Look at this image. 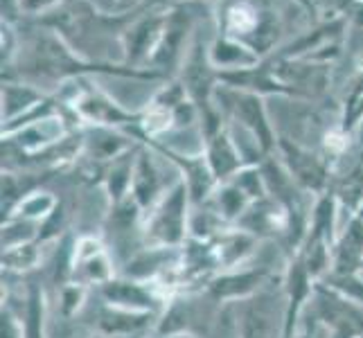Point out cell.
Here are the masks:
<instances>
[{"label":"cell","instance_id":"obj_1","mask_svg":"<svg viewBox=\"0 0 363 338\" xmlns=\"http://www.w3.org/2000/svg\"><path fill=\"white\" fill-rule=\"evenodd\" d=\"M190 205L187 185L181 181L165 192V196L147 212L143 223V240L147 246L181 248L190 240Z\"/></svg>","mask_w":363,"mask_h":338},{"label":"cell","instance_id":"obj_2","mask_svg":"<svg viewBox=\"0 0 363 338\" xmlns=\"http://www.w3.org/2000/svg\"><path fill=\"white\" fill-rule=\"evenodd\" d=\"M284 291L262 289L253 298L242 300L237 314L240 338H284Z\"/></svg>","mask_w":363,"mask_h":338},{"label":"cell","instance_id":"obj_3","mask_svg":"<svg viewBox=\"0 0 363 338\" xmlns=\"http://www.w3.org/2000/svg\"><path fill=\"white\" fill-rule=\"evenodd\" d=\"M116 278V259L108 246L93 235H82L74 240L70 282L82 284L86 289L102 286Z\"/></svg>","mask_w":363,"mask_h":338},{"label":"cell","instance_id":"obj_4","mask_svg":"<svg viewBox=\"0 0 363 338\" xmlns=\"http://www.w3.org/2000/svg\"><path fill=\"white\" fill-rule=\"evenodd\" d=\"M97 293L102 298L104 305L129 309V311H140V314H154V316H160L162 309L169 303V300L156 289L154 282L133 280V278H127V275H116L113 280L97 286Z\"/></svg>","mask_w":363,"mask_h":338},{"label":"cell","instance_id":"obj_5","mask_svg":"<svg viewBox=\"0 0 363 338\" xmlns=\"http://www.w3.org/2000/svg\"><path fill=\"white\" fill-rule=\"evenodd\" d=\"M271 280V269L267 264H257L246 269V264L221 271L215 275L208 286L206 293L215 303H242V300L253 298L262 289H267V282Z\"/></svg>","mask_w":363,"mask_h":338},{"label":"cell","instance_id":"obj_6","mask_svg":"<svg viewBox=\"0 0 363 338\" xmlns=\"http://www.w3.org/2000/svg\"><path fill=\"white\" fill-rule=\"evenodd\" d=\"M363 266V210L347 219L343 232L336 237L330 275H354Z\"/></svg>","mask_w":363,"mask_h":338},{"label":"cell","instance_id":"obj_7","mask_svg":"<svg viewBox=\"0 0 363 338\" xmlns=\"http://www.w3.org/2000/svg\"><path fill=\"white\" fill-rule=\"evenodd\" d=\"M259 244L262 242L255 235L237 228V225H230V228L223 230L217 240H212L221 271H230V269L246 264V261L257 253Z\"/></svg>","mask_w":363,"mask_h":338},{"label":"cell","instance_id":"obj_8","mask_svg":"<svg viewBox=\"0 0 363 338\" xmlns=\"http://www.w3.org/2000/svg\"><path fill=\"white\" fill-rule=\"evenodd\" d=\"M152 322H158V316L102 305L97 314V334H102L106 338H129L140 334L147 327H152Z\"/></svg>","mask_w":363,"mask_h":338},{"label":"cell","instance_id":"obj_9","mask_svg":"<svg viewBox=\"0 0 363 338\" xmlns=\"http://www.w3.org/2000/svg\"><path fill=\"white\" fill-rule=\"evenodd\" d=\"M162 190H165V185H162V179L158 176V169L152 165V160H149L147 156H143L133 169L131 198L147 215V212L152 210L162 196H165Z\"/></svg>","mask_w":363,"mask_h":338},{"label":"cell","instance_id":"obj_10","mask_svg":"<svg viewBox=\"0 0 363 338\" xmlns=\"http://www.w3.org/2000/svg\"><path fill=\"white\" fill-rule=\"evenodd\" d=\"M206 203L215 210L228 225H235L246 215V210L250 208L253 201L246 196V192L242 190V187H237L233 181H228V183L215 187V192H212V196Z\"/></svg>","mask_w":363,"mask_h":338},{"label":"cell","instance_id":"obj_11","mask_svg":"<svg viewBox=\"0 0 363 338\" xmlns=\"http://www.w3.org/2000/svg\"><path fill=\"white\" fill-rule=\"evenodd\" d=\"M43 246L41 242H30V244H21L14 248H5L3 250V273H30L34 269L41 266L43 261Z\"/></svg>","mask_w":363,"mask_h":338},{"label":"cell","instance_id":"obj_12","mask_svg":"<svg viewBox=\"0 0 363 338\" xmlns=\"http://www.w3.org/2000/svg\"><path fill=\"white\" fill-rule=\"evenodd\" d=\"M25 338H48L45 334V298L41 286L32 284L25 298Z\"/></svg>","mask_w":363,"mask_h":338},{"label":"cell","instance_id":"obj_13","mask_svg":"<svg viewBox=\"0 0 363 338\" xmlns=\"http://www.w3.org/2000/svg\"><path fill=\"white\" fill-rule=\"evenodd\" d=\"M208 165L217 181H228L237 174V169H240V156L235 154L228 137H217V140L212 142L210 154H208Z\"/></svg>","mask_w":363,"mask_h":338},{"label":"cell","instance_id":"obj_14","mask_svg":"<svg viewBox=\"0 0 363 338\" xmlns=\"http://www.w3.org/2000/svg\"><path fill=\"white\" fill-rule=\"evenodd\" d=\"M59 208V198L50 192H30L28 196L18 203L11 217H23L30 221H39L43 223L52 212Z\"/></svg>","mask_w":363,"mask_h":338},{"label":"cell","instance_id":"obj_15","mask_svg":"<svg viewBox=\"0 0 363 338\" xmlns=\"http://www.w3.org/2000/svg\"><path fill=\"white\" fill-rule=\"evenodd\" d=\"M39 235H41L39 221H30L23 217H9L3 221V250L21 246V244L39 242Z\"/></svg>","mask_w":363,"mask_h":338},{"label":"cell","instance_id":"obj_16","mask_svg":"<svg viewBox=\"0 0 363 338\" xmlns=\"http://www.w3.org/2000/svg\"><path fill=\"white\" fill-rule=\"evenodd\" d=\"M86 293L89 289L82 284H74V282H68L61 286V295H59V311L64 318H72L77 311L82 309L84 300H86Z\"/></svg>","mask_w":363,"mask_h":338},{"label":"cell","instance_id":"obj_17","mask_svg":"<svg viewBox=\"0 0 363 338\" xmlns=\"http://www.w3.org/2000/svg\"><path fill=\"white\" fill-rule=\"evenodd\" d=\"M0 338H25L23 320L5 305L3 311H0Z\"/></svg>","mask_w":363,"mask_h":338},{"label":"cell","instance_id":"obj_18","mask_svg":"<svg viewBox=\"0 0 363 338\" xmlns=\"http://www.w3.org/2000/svg\"><path fill=\"white\" fill-rule=\"evenodd\" d=\"M359 275H363V266H361V271H359Z\"/></svg>","mask_w":363,"mask_h":338}]
</instances>
